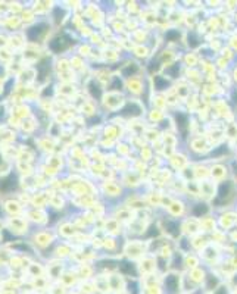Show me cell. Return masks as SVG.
I'll list each match as a JSON object with an SVG mask.
<instances>
[{
    "mask_svg": "<svg viewBox=\"0 0 237 294\" xmlns=\"http://www.w3.org/2000/svg\"><path fill=\"white\" fill-rule=\"evenodd\" d=\"M67 39H68L67 34H61V36L55 37V39L49 43L50 50L55 52V53H58V52H64L65 49H68L70 46H68V45H64V40H67Z\"/></svg>",
    "mask_w": 237,
    "mask_h": 294,
    "instance_id": "obj_2",
    "label": "cell"
},
{
    "mask_svg": "<svg viewBox=\"0 0 237 294\" xmlns=\"http://www.w3.org/2000/svg\"><path fill=\"white\" fill-rule=\"evenodd\" d=\"M164 293L165 294H178L180 288H181V282H180V275L175 272H169L164 276Z\"/></svg>",
    "mask_w": 237,
    "mask_h": 294,
    "instance_id": "obj_1",
    "label": "cell"
},
{
    "mask_svg": "<svg viewBox=\"0 0 237 294\" xmlns=\"http://www.w3.org/2000/svg\"><path fill=\"white\" fill-rule=\"evenodd\" d=\"M45 28H47L46 24H37V25L28 28V30H27V36H28V39H30L31 42H36V40L40 39V36L46 31Z\"/></svg>",
    "mask_w": 237,
    "mask_h": 294,
    "instance_id": "obj_3",
    "label": "cell"
}]
</instances>
